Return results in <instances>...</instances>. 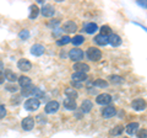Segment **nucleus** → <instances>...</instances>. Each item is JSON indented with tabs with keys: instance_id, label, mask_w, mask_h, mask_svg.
<instances>
[{
	"instance_id": "nucleus-1",
	"label": "nucleus",
	"mask_w": 147,
	"mask_h": 138,
	"mask_svg": "<svg viewBox=\"0 0 147 138\" xmlns=\"http://www.w3.org/2000/svg\"><path fill=\"white\" fill-rule=\"evenodd\" d=\"M86 56L92 62H98L102 58V51L97 47H90L86 51Z\"/></svg>"
},
{
	"instance_id": "nucleus-2",
	"label": "nucleus",
	"mask_w": 147,
	"mask_h": 138,
	"mask_svg": "<svg viewBox=\"0 0 147 138\" xmlns=\"http://www.w3.org/2000/svg\"><path fill=\"white\" fill-rule=\"evenodd\" d=\"M84 57H85V53H84V51L80 49V48H72V49L69 51V58L75 63L82 61Z\"/></svg>"
},
{
	"instance_id": "nucleus-3",
	"label": "nucleus",
	"mask_w": 147,
	"mask_h": 138,
	"mask_svg": "<svg viewBox=\"0 0 147 138\" xmlns=\"http://www.w3.org/2000/svg\"><path fill=\"white\" fill-rule=\"evenodd\" d=\"M39 105H40L39 100H37L34 98H30L25 101V109L27 111H34V110L39 107Z\"/></svg>"
},
{
	"instance_id": "nucleus-4",
	"label": "nucleus",
	"mask_w": 147,
	"mask_h": 138,
	"mask_svg": "<svg viewBox=\"0 0 147 138\" xmlns=\"http://www.w3.org/2000/svg\"><path fill=\"white\" fill-rule=\"evenodd\" d=\"M112 96L109 94H99L97 95V98H96V102L98 105H103V106H108V105L112 102Z\"/></svg>"
},
{
	"instance_id": "nucleus-5",
	"label": "nucleus",
	"mask_w": 147,
	"mask_h": 138,
	"mask_svg": "<svg viewBox=\"0 0 147 138\" xmlns=\"http://www.w3.org/2000/svg\"><path fill=\"white\" fill-rule=\"evenodd\" d=\"M131 107L135 111H142V110L146 109V101L144 99H135L131 102Z\"/></svg>"
},
{
	"instance_id": "nucleus-6",
	"label": "nucleus",
	"mask_w": 147,
	"mask_h": 138,
	"mask_svg": "<svg viewBox=\"0 0 147 138\" xmlns=\"http://www.w3.org/2000/svg\"><path fill=\"white\" fill-rule=\"evenodd\" d=\"M17 67L22 72H30L31 68H32V64H31V62L28 61V59L22 58V59H20V61L17 62Z\"/></svg>"
},
{
	"instance_id": "nucleus-7",
	"label": "nucleus",
	"mask_w": 147,
	"mask_h": 138,
	"mask_svg": "<svg viewBox=\"0 0 147 138\" xmlns=\"http://www.w3.org/2000/svg\"><path fill=\"white\" fill-rule=\"evenodd\" d=\"M58 110H59V102L58 101H49L44 107L45 113H55Z\"/></svg>"
},
{
	"instance_id": "nucleus-8",
	"label": "nucleus",
	"mask_w": 147,
	"mask_h": 138,
	"mask_svg": "<svg viewBox=\"0 0 147 138\" xmlns=\"http://www.w3.org/2000/svg\"><path fill=\"white\" fill-rule=\"evenodd\" d=\"M61 29L65 31V32H67V33H74V32H76V31H77V25H76L74 21L69 20V21H66L65 24L63 25Z\"/></svg>"
},
{
	"instance_id": "nucleus-9",
	"label": "nucleus",
	"mask_w": 147,
	"mask_h": 138,
	"mask_svg": "<svg viewBox=\"0 0 147 138\" xmlns=\"http://www.w3.org/2000/svg\"><path fill=\"white\" fill-rule=\"evenodd\" d=\"M21 126L25 131H31L34 127V118L32 117H25L21 122Z\"/></svg>"
},
{
	"instance_id": "nucleus-10",
	"label": "nucleus",
	"mask_w": 147,
	"mask_h": 138,
	"mask_svg": "<svg viewBox=\"0 0 147 138\" xmlns=\"http://www.w3.org/2000/svg\"><path fill=\"white\" fill-rule=\"evenodd\" d=\"M115 115H117V110L114 106H109L108 105V106L103 107V110H102V116L104 118H110V117L115 116Z\"/></svg>"
},
{
	"instance_id": "nucleus-11",
	"label": "nucleus",
	"mask_w": 147,
	"mask_h": 138,
	"mask_svg": "<svg viewBox=\"0 0 147 138\" xmlns=\"http://www.w3.org/2000/svg\"><path fill=\"white\" fill-rule=\"evenodd\" d=\"M72 69L75 72H79V73H87L90 70V66L87 63H84V62H77L74 64Z\"/></svg>"
},
{
	"instance_id": "nucleus-12",
	"label": "nucleus",
	"mask_w": 147,
	"mask_h": 138,
	"mask_svg": "<svg viewBox=\"0 0 147 138\" xmlns=\"http://www.w3.org/2000/svg\"><path fill=\"white\" fill-rule=\"evenodd\" d=\"M42 15L44 17H52L54 16V14H55V9L53 5H49V4H45V5H43L42 8Z\"/></svg>"
},
{
	"instance_id": "nucleus-13",
	"label": "nucleus",
	"mask_w": 147,
	"mask_h": 138,
	"mask_svg": "<svg viewBox=\"0 0 147 138\" xmlns=\"http://www.w3.org/2000/svg\"><path fill=\"white\" fill-rule=\"evenodd\" d=\"M108 43H110L113 47H118V46L121 44V38L120 36L117 33H110L108 37Z\"/></svg>"
},
{
	"instance_id": "nucleus-14",
	"label": "nucleus",
	"mask_w": 147,
	"mask_h": 138,
	"mask_svg": "<svg viewBox=\"0 0 147 138\" xmlns=\"http://www.w3.org/2000/svg\"><path fill=\"white\" fill-rule=\"evenodd\" d=\"M63 105H64V107H65L66 110H69V111H75L76 107H77L76 101L74 100V99H67V98L64 100Z\"/></svg>"
},
{
	"instance_id": "nucleus-15",
	"label": "nucleus",
	"mask_w": 147,
	"mask_h": 138,
	"mask_svg": "<svg viewBox=\"0 0 147 138\" xmlns=\"http://www.w3.org/2000/svg\"><path fill=\"white\" fill-rule=\"evenodd\" d=\"M92 109H93V104H92V101L90 99H86V100L82 101V104H81V111L84 112V113H88Z\"/></svg>"
},
{
	"instance_id": "nucleus-16",
	"label": "nucleus",
	"mask_w": 147,
	"mask_h": 138,
	"mask_svg": "<svg viewBox=\"0 0 147 138\" xmlns=\"http://www.w3.org/2000/svg\"><path fill=\"white\" fill-rule=\"evenodd\" d=\"M44 47L42 44H33L31 47V53L33 54V56L36 57H39V56H42V54L44 53Z\"/></svg>"
},
{
	"instance_id": "nucleus-17",
	"label": "nucleus",
	"mask_w": 147,
	"mask_h": 138,
	"mask_svg": "<svg viewBox=\"0 0 147 138\" xmlns=\"http://www.w3.org/2000/svg\"><path fill=\"white\" fill-rule=\"evenodd\" d=\"M94 43L96 44H98V46H105V44H108V36H103V35H97V36H94Z\"/></svg>"
},
{
	"instance_id": "nucleus-18",
	"label": "nucleus",
	"mask_w": 147,
	"mask_h": 138,
	"mask_svg": "<svg viewBox=\"0 0 147 138\" xmlns=\"http://www.w3.org/2000/svg\"><path fill=\"white\" fill-rule=\"evenodd\" d=\"M97 30H98V26L94 22H87V24L84 25V31L87 32V33H94Z\"/></svg>"
},
{
	"instance_id": "nucleus-19",
	"label": "nucleus",
	"mask_w": 147,
	"mask_h": 138,
	"mask_svg": "<svg viewBox=\"0 0 147 138\" xmlns=\"http://www.w3.org/2000/svg\"><path fill=\"white\" fill-rule=\"evenodd\" d=\"M18 84H20V86L24 89V88H27V86L32 85V80H31V78L22 75V77L18 78Z\"/></svg>"
},
{
	"instance_id": "nucleus-20",
	"label": "nucleus",
	"mask_w": 147,
	"mask_h": 138,
	"mask_svg": "<svg viewBox=\"0 0 147 138\" xmlns=\"http://www.w3.org/2000/svg\"><path fill=\"white\" fill-rule=\"evenodd\" d=\"M72 80L74 81H79V83H82L87 79V74L86 73H79V72H75L74 74L71 75Z\"/></svg>"
},
{
	"instance_id": "nucleus-21",
	"label": "nucleus",
	"mask_w": 147,
	"mask_h": 138,
	"mask_svg": "<svg viewBox=\"0 0 147 138\" xmlns=\"http://www.w3.org/2000/svg\"><path fill=\"white\" fill-rule=\"evenodd\" d=\"M139 127H140V125L137 122H131L125 127V131H126V133H129V135H134V133L139 130Z\"/></svg>"
},
{
	"instance_id": "nucleus-22",
	"label": "nucleus",
	"mask_w": 147,
	"mask_h": 138,
	"mask_svg": "<svg viewBox=\"0 0 147 138\" xmlns=\"http://www.w3.org/2000/svg\"><path fill=\"white\" fill-rule=\"evenodd\" d=\"M4 75H5V79L9 80L10 83H15V81L17 80V75H16L13 72L9 70V69H6V70L4 72Z\"/></svg>"
},
{
	"instance_id": "nucleus-23",
	"label": "nucleus",
	"mask_w": 147,
	"mask_h": 138,
	"mask_svg": "<svg viewBox=\"0 0 147 138\" xmlns=\"http://www.w3.org/2000/svg\"><path fill=\"white\" fill-rule=\"evenodd\" d=\"M124 131H125V127L123 125H117L115 127H113V130L109 133H110V136H120Z\"/></svg>"
},
{
	"instance_id": "nucleus-24",
	"label": "nucleus",
	"mask_w": 147,
	"mask_h": 138,
	"mask_svg": "<svg viewBox=\"0 0 147 138\" xmlns=\"http://www.w3.org/2000/svg\"><path fill=\"white\" fill-rule=\"evenodd\" d=\"M38 14H39V9L37 5H31L30 6V19L31 20H34L37 16H38Z\"/></svg>"
},
{
	"instance_id": "nucleus-25",
	"label": "nucleus",
	"mask_w": 147,
	"mask_h": 138,
	"mask_svg": "<svg viewBox=\"0 0 147 138\" xmlns=\"http://www.w3.org/2000/svg\"><path fill=\"white\" fill-rule=\"evenodd\" d=\"M65 95L67 96V99H74V100H75L77 96H79L77 91L75 89H72V88H66L65 89Z\"/></svg>"
},
{
	"instance_id": "nucleus-26",
	"label": "nucleus",
	"mask_w": 147,
	"mask_h": 138,
	"mask_svg": "<svg viewBox=\"0 0 147 138\" xmlns=\"http://www.w3.org/2000/svg\"><path fill=\"white\" fill-rule=\"evenodd\" d=\"M71 42H72L74 46H80V44H82L85 42V37L82 35H77L74 38H71Z\"/></svg>"
},
{
	"instance_id": "nucleus-27",
	"label": "nucleus",
	"mask_w": 147,
	"mask_h": 138,
	"mask_svg": "<svg viewBox=\"0 0 147 138\" xmlns=\"http://www.w3.org/2000/svg\"><path fill=\"white\" fill-rule=\"evenodd\" d=\"M93 85L97 86V88H107V86H108V81L103 80V79H96L94 83H93Z\"/></svg>"
},
{
	"instance_id": "nucleus-28",
	"label": "nucleus",
	"mask_w": 147,
	"mask_h": 138,
	"mask_svg": "<svg viewBox=\"0 0 147 138\" xmlns=\"http://www.w3.org/2000/svg\"><path fill=\"white\" fill-rule=\"evenodd\" d=\"M32 95L34 96V99H37V100H39L40 98H43L44 96V93L42 90H40L39 88H36L34 86V89H33V91H32Z\"/></svg>"
},
{
	"instance_id": "nucleus-29",
	"label": "nucleus",
	"mask_w": 147,
	"mask_h": 138,
	"mask_svg": "<svg viewBox=\"0 0 147 138\" xmlns=\"http://www.w3.org/2000/svg\"><path fill=\"white\" fill-rule=\"evenodd\" d=\"M70 42H71V38L69 37V36H63L60 40L57 41V44H58V46H65V44L70 43Z\"/></svg>"
},
{
	"instance_id": "nucleus-30",
	"label": "nucleus",
	"mask_w": 147,
	"mask_h": 138,
	"mask_svg": "<svg viewBox=\"0 0 147 138\" xmlns=\"http://www.w3.org/2000/svg\"><path fill=\"white\" fill-rule=\"evenodd\" d=\"M109 80L112 81L113 84H123V83H124V79L121 77H119V75H110Z\"/></svg>"
},
{
	"instance_id": "nucleus-31",
	"label": "nucleus",
	"mask_w": 147,
	"mask_h": 138,
	"mask_svg": "<svg viewBox=\"0 0 147 138\" xmlns=\"http://www.w3.org/2000/svg\"><path fill=\"white\" fill-rule=\"evenodd\" d=\"M33 89H34L33 85L27 86V88H24V89H22V91H21L22 96H30V95H32V91H33Z\"/></svg>"
},
{
	"instance_id": "nucleus-32",
	"label": "nucleus",
	"mask_w": 147,
	"mask_h": 138,
	"mask_svg": "<svg viewBox=\"0 0 147 138\" xmlns=\"http://www.w3.org/2000/svg\"><path fill=\"white\" fill-rule=\"evenodd\" d=\"M112 33V29H110L109 26H102L100 27V35H103V36H108V35H110Z\"/></svg>"
},
{
	"instance_id": "nucleus-33",
	"label": "nucleus",
	"mask_w": 147,
	"mask_h": 138,
	"mask_svg": "<svg viewBox=\"0 0 147 138\" xmlns=\"http://www.w3.org/2000/svg\"><path fill=\"white\" fill-rule=\"evenodd\" d=\"M18 37H20L21 40H27L30 37V31H27V30H22L20 32V35H18Z\"/></svg>"
},
{
	"instance_id": "nucleus-34",
	"label": "nucleus",
	"mask_w": 147,
	"mask_h": 138,
	"mask_svg": "<svg viewBox=\"0 0 147 138\" xmlns=\"http://www.w3.org/2000/svg\"><path fill=\"white\" fill-rule=\"evenodd\" d=\"M137 138H147V128H142L137 132Z\"/></svg>"
},
{
	"instance_id": "nucleus-35",
	"label": "nucleus",
	"mask_w": 147,
	"mask_h": 138,
	"mask_svg": "<svg viewBox=\"0 0 147 138\" xmlns=\"http://www.w3.org/2000/svg\"><path fill=\"white\" fill-rule=\"evenodd\" d=\"M5 115H6V109L4 105H0V120L5 117Z\"/></svg>"
},
{
	"instance_id": "nucleus-36",
	"label": "nucleus",
	"mask_w": 147,
	"mask_h": 138,
	"mask_svg": "<svg viewBox=\"0 0 147 138\" xmlns=\"http://www.w3.org/2000/svg\"><path fill=\"white\" fill-rule=\"evenodd\" d=\"M5 88H6L9 91H11V93H16V91H17V86H16V85H12V84L6 85Z\"/></svg>"
},
{
	"instance_id": "nucleus-37",
	"label": "nucleus",
	"mask_w": 147,
	"mask_h": 138,
	"mask_svg": "<svg viewBox=\"0 0 147 138\" xmlns=\"http://www.w3.org/2000/svg\"><path fill=\"white\" fill-rule=\"evenodd\" d=\"M71 85L74 86V89H75V88H81V86H82V83H79V81H74V80H71Z\"/></svg>"
},
{
	"instance_id": "nucleus-38",
	"label": "nucleus",
	"mask_w": 147,
	"mask_h": 138,
	"mask_svg": "<svg viewBox=\"0 0 147 138\" xmlns=\"http://www.w3.org/2000/svg\"><path fill=\"white\" fill-rule=\"evenodd\" d=\"M4 80H5V75H4V72L0 70V84H3Z\"/></svg>"
},
{
	"instance_id": "nucleus-39",
	"label": "nucleus",
	"mask_w": 147,
	"mask_h": 138,
	"mask_svg": "<svg viewBox=\"0 0 147 138\" xmlns=\"http://www.w3.org/2000/svg\"><path fill=\"white\" fill-rule=\"evenodd\" d=\"M38 118H39V123H45V122H47V118L43 117V115H39Z\"/></svg>"
},
{
	"instance_id": "nucleus-40",
	"label": "nucleus",
	"mask_w": 147,
	"mask_h": 138,
	"mask_svg": "<svg viewBox=\"0 0 147 138\" xmlns=\"http://www.w3.org/2000/svg\"><path fill=\"white\" fill-rule=\"evenodd\" d=\"M137 4H139L140 6H142V8H147V1H144V3H142V1H137Z\"/></svg>"
},
{
	"instance_id": "nucleus-41",
	"label": "nucleus",
	"mask_w": 147,
	"mask_h": 138,
	"mask_svg": "<svg viewBox=\"0 0 147 138\" xmlns=\"http://www.w3.org/2000/svg\"><path fill=\"white\" fill-rule=\"evenodd\" d=\"M1 67H3V64H1V63H0V68H1Z\"/></svg>"
}]
</instances>
